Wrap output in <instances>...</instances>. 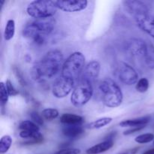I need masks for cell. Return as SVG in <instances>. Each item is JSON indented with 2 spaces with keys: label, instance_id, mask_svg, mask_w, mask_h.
<instances>
[{
  "label": "cell",
  "instance_id": "52a82bcc",
  "mask_svg": "<svg viewBox=\"0 0 154 154\" xmlns=\"http://www.w3.org/2000/svg\"><path fill=\"white\" fill-rule=\"evenodd\" d=\"M114 74L125 85H133L138 81V75L135 69L124 62H120L115 65Z\"/></svg>",
  "mask_w": 154,
  "mask_h": 154
},
{
  "label": "cell",
  "instance_id": "d590c367",
  "mask_svg": "<svg viewBox=\"0 0 154 154\" xmlns=\"http://www.w3.org/2000/svg\"><path fill=\"white\" fill-rule=\"evenodd\" d=\"M153 144H154V141H153Z\"/></svg>",
  "mask_w": 154,
  "mask_h": 154
},
{
  "label": "cell",
  "instance_id": "2e32d148",
  "mask_svg": "<svg viewBox=\"0 0 154 154\" xmlns=\"http://www.w3.org/2000/svg\"><path fill=\"white\" fill-rule=\"evenodd\" d=\"M113 146H114L113 141H104L88 148L86 150V153L87 154H100L108 151Z\"/></svg>",
  "mask_w": 154,
  "mask_h": 154
},
{
  "label": "cell",
  "instance_id": "9c48e42d",
  "mask_svg": "<svg viewBox=\"0 0 154 154\" xmlns=\"http://www.w3.org/2000/svg\"><path fill=\"white\" fill-rule=\"evenodd\" d=\"M57 8L66 12H78L87 8V0H65L56 1Z\"/></svg>",
  "mask_w": 154,
  "mask_h": 154
},
{
  "label": "cell",
  "instance_id": "5b68a950",
  "mask_svg": "<svg viewBox=\"0 0 154 154\" xmlns=\"http://www.w3.org/2000/svg\"><path fill=\"white\" fill-rule=\"evenodd\" d=\"M57 9L56 1L35 0L29 4L26 11L30 17L35 19H44L52 17Z\"/></svg>",
  "mask_w": 154,
  "mask_h": 154
},
{
  "label": "cell",
  "instance_id": "83f0119b",
  "mask_svg": "<svg viewBox=\"0 0 154 154\" xmlns=\"http://www.w3.org/2000/svg\"><path fill=\"white\" fill-rule=\"evenodd\" d=\"M30 117H31L32 122L36 123L38 126H42L44 124V120L42 114H39L36 111H33L30 114Z\"/></svg>",
  "mask_w": 154,
  "mask_h": 154
},
{
  "label": "cell",
  "instance_id": "e0dca14e",
  "mask_svg": "<svg viewBox=\"0 0 154 154\" xmlns=\"http://www.w3.org/2000/svg\"><path fill=\"white\" fill-rule=\"evenodd\" d=\"M84 132V129L81 126H70L65 125L63 129V133L69 138H77Z\"/></svg>",
  "mask_w": 154,
  "mask_h": 154
},
{
  "label": "cell",
  "instance_id": "ac0fdd59",
  "mask_svg": "<svg viewBox=\"0 0 154 154\" xmlns=\"http://www.w3.org/2000/svg\"><path fill=\"white\" fill-rule=\"evenodd\" d=\"M20 137L26 139H30L35 144H40L43 141V135L40 132H29V131H20Z\"/></svg>",
  "mask_w": 154,
  "mask_h": 154
},
{
  "label": "cell",
  "instance_id": "836d02e7",
  "mask_svg": "<svg viewBox=\"0 0 154 154\" xmlns=\"http://www.w3.org/2000/svg\"><path fill=\"white\" fill-rule=\"evenodd\" d=\"M4 4H5V1H2L1 2V8L3 7V5Z\"/></svg>",
  "mask_w": 154,
  "mask_h": 154
},
{
  "label": "cell",
  "instance_id": "8fae6325",
  "mask_svg": "<svg viewBox=\"0 0 154 154\" xmlns=\"http://www.w3.org/2000/svg\"><path fill=\"white\" fill-rule=\"evenodd\" d=\"M138 26L146 33L154 38V17L147 14L137 15L134 17Z\"/></svg>",
  "mask_w": 154,
  "mask_h": 154
},
{
  "label": "cell",
  "instance_id": "f1b7e54d",
  "mask_svg": "<svg viewBox=\"0 0 154 154\" xmlns=\"http://www.w3.org/2000/svg\"><path fill=\"white\" fill-rule=\"evenodd\" d=\"M5 84L6 89H7V91L8 93L9 96H17V95H18L19 91H18V90L14 87V85L12 84V83L11 82L10 80H7Z\"/></svg>",
  "mask_w": 154,
  "mask_h": 154
},
{
  "label": "cell",
  "instance_id": "7c38bea8",
  "mask_svg": "<svg viewBox=\"0 0 154 154\" xmlns=\"http://www.w3.org/2000/svg\"><path fill=\"white\" fill-rule=\"evenodd\" d=\"M123 3L125 10L128 13L133 15V17L142 14H147L149 11L147 6L141 1L131 0V1H124L123 2Z\"/></svg>",
  "mask_w": 154,
  "mask_h": 154
},
{
  "label": "cell",
  "instance_id": "ba28073f",
  "mask_svg": "<svg viewBox=\"0 0 154 154\" xmlns=\"http://www.w3.org/2000/svg\"><path fill=\"white\" fill-rule=\"evenodd\" d=\"M74 84H75V81L65 78L61 75L60 78H59L53 85V95L58 99L66 97L73 89Z\"/></svg>",
  "mask_w": 154,
  "mask_h": 154
},
{
  "label": "cell",
  "instance_id": "d6986e66",
  "mask_svg": "<svg viewBox=\"0 0 154 154\" xmlns=\"http://www.w3.org/2000/svg\"><path fill=\"white\" fill-rule=\"evenodd\" d=\"M113 119L111 117H102L92 123H89L86 126V128L89 129H98L105 127L107 125L110 124L112 122Z\"/></svg>",
  "mask_w": 154,
  "mask_h": 154
},
{
  "label": "cell",
  "instance_id": "d6a6232c",
  "mask_svg": "<svg viewBox=\"0 0 154 154\" xmlns=\"http://www.w3.org/2000/svg\"><path fill=\"white\" fill-rule=\"evenodd\" d=\"M142 154H154V148L147 150V151H145L144 153H143Z\"/></svg>",
  "mask_w": 154,
  "mask_h": 154
},
{
  "label": "cell",
  "instance_id": "277c9868",
  "mask_svg": "<svg viewBox=\"0 0 154 154\" xmlns=\"http://www.w3.org/2000/svg\"><path fill=\"white\" fill-rule=\"evenodd\" d=\"M54 26L55 20L52 17L35 19L25 26L23 29V35L31 40L38 35H47L53 31Z\"/></svg>",
  "mask_w": 154,
  "mask_h": 154
},
{
  "label": "cell",
  "instance_id": "7402d4cb",
  "mask_svg": "<svg viewBox=\"0 0 154 154\" xmlns=\"http://www.w3.org/2000/svg\"><path fill=\"white\" fill-rule=\"evenodd\" d=\"M19 129L21 131H29V132H39V126L34 122L30 120H24L19 125Z\"/></svg>",
  "mask_w": 154,
  "mask_h": 154
},
{
  "label": "cell",
  "instance_id": "4dcf8cb0",
  "mask_svg": "<svg viewBox=\"0 0 154 154\" xmlns=\"http://www.w3.org/2000/svg\"><path fill=\"white\" fill-rule=\"evenodd\" d=\"M81 150L78 148H64L54 154H80Z\"/></svg>",
  "mask_w": 154,
  "mask_h": 154
},
{
  "label": "cell",
  "instance_id": "1f68e13d",
  "mask_svg": "<svg viewBox=\"0 0 154 154\" xmlns=\"http://www.w3.org/2000/svg\"><path fill=\"white\" fill-rule=\"evenodd\" d=\"M144 126H141V127H136V128H131V129L125 131V132H123V135H131V134L135 133V132H138V131L141 130V129H144Z\"/></svg>",
  "mask_w": 154,
  "mask_h": 154
},
{
  "label": "cell",
  "instance_id": "603a6c76",
  "mask_svg": "<svg viewBox=\"0 0 154 154\" xmlns=\"http://www.w3.org/2000/svg\"><path fill=\"white\" fill-rule=\"evenodd\" d=\"M12 144V138L10 135H4L0 140V153H5L10 149Z\"/></svg>",
  "mask_w": 154,
  "mask_h": 154
},
{
  "label": "cell",
  "instance_id": "4fadbf2b",
  "mask_svg": "<svg viewBox=\"0 0 154 154\" xmlns=\"http://www.w3.org/2000/svg\"><path fill=\"white\" fill-rule=\"evenodd\" d=\"M100 69L101 66L99 62L96 61V60L90 62L86 66L85 69H84L83 79L92 83L99 77V73H100Z\"/></svg>",
  "mask_w": 154,
  "mask_h": 154
},
{
  "label": "cell",
  "instance_id": "3957f363",
  "mask_svg": "<svg viewBox=\"0 0 154 154\" xmlns=\"http://www.w3.org/2000/svg\"><path fill=\"white\" fill-rule=\"evenodd\" d=\"M85 65V57L81 52H74L65 60L62 69V76L73 81L81 73Z\"/></svg>",
  "mask_w": 154,
  "mask_h": 154
},
{
  "label": "cell",
  "instance_id": "8992f818",
  "mask_svg": "<svg viewBox=\"0 0 154 154\" xmlns=\"http://www.w3.org/2000/svg\"><path fill=\"white\" fill-rule=\"evenodd\" d=\"M93 89L92 83L82 79L81 83L73 90L71 96V102L75 107H81L87 103L92 98Z\"/></svg>",
  "mask_w": 154,
  "mask_h": 154
},
{
  "label": "cell",
  "instance_id": "ffe728a7",
  "mask_svg": "<svg viewBox=\"0 0 154 154\" xmlns=\"http://www.w3.org/2000/svg\"><path fill=\"white\" fill-rule=\"evenodd\" d=\"M144 60L150 69H154V45L151 43L147 44V49L144 54Z\"/></svg>",
  "mask_w": 154,
  "mask_h": 154
},
{
  "label": "cell",
  "instance_id": "4316f807",
  "mask_svg": "<svg viewBox=\"0 0 154 154\" xmlns=\"http://www.w3.org/2000/svg\"><path fill=\"white\" fill-rule=\"evenodd\" d=\"M9 94L6 89L5 84L3 82L0 83V100H1L2 105H5L8 101Z\"/></svg>",
  "mask_w": 154,
  "mask_h": 154
},
{
  "label": "cell",
  "instance_id": "30bf717a",
  "mask_svg": "<svg viewBox=\"0 0 154 154\" xmlns=\"http://www.w3.org/2000/svg\"><path fill=\"white\" fill-rule=\"evenodd\" d=\"M126 49L134 57H144L147 49V43L142 39L133 38L126 42Z\"/></svg>",
  "mask_w": 154,
  "mask_h": 154
},
{
  "label": "cell",
  "instance_id": "7a4b0ae2",
  "mask_svg": "<svg viewBox=\"0 0 154 154\" xmlns=\"http://www.w3.org/2000/svg\"><path fill=\"white\" fill-rule=\"evenodd\" d=\"M102 102L108 108H116L123 102V95L118 85L111 78H105L99 84Z\"/></svg>",
  "mask_w": 154,
  "mask_h": 154
},
{
  "label": "cell",
  "instance_id": "9a60e30c",
  "mask_svg": "<svg viewBox=\"0 0 154 154\" xmlns=\"http://www.w3.org/2000/svg\"><path fill=\"white\" fill-rule=\"evenodd\" d=\"M60 122L65 125L81 126L84 122V117L74 114H63L60 117Z\"/></svg>",
  "mask_w": 154,
  "mask_h": 154
},
{
  "label": "cell",
  "instance_id": "44dd1931",
  "mask_svg": "<svg viewBox=\"0 0 154 154\" xmlns=\"http://www.w3.org/2000/svg\"><path fill=\"white\" fill-rule=\"evenodd\" d=\"M15 34V22L14 20H8L6 23L4 31V38L5 41H10Z\"/></svg>",
  "mask_w": 154,
  "mask_h": 154
},
{
  "label": "cell",
  "instance_id": "6da1fadb",
  "mask_svg": "<svg viewBox=\"0 0 154 154\" xmlns=\"http://www.w3.org/2000/svg\"><path fill=\"white\" fill-rule=\"evenodd\" d=\"M64 62L63 53L59 50H52L33 66L31 70L32 78L37 81L45 78H54L60 71L62 72Z\"/></svg>",
  "mask_w": 154,
  "mask_h": 154
},
{
  "label": "cell",
  "instance_id": "cb8c5ba5",
  "mask_svg": "<svg viewBox=\"0 0 154 154\" xmlns=\"http://www.w3.org/2000/svg\"><path fill=\"white\" fill-rule=\"evenodd\" d=\"M58 110L55 108H45L42 111V117L47 120H53L59 117Z\"/></svg>",
  "mask_w": 154,
  "mask_h": 154
},
{
  "label": "cell",
  "instance_id": "5bb4252c",
  "mask_svg": "<svg viewBox=\"0 0 154 154\" xmlns=\"http://www.w3.org/2000/svg\"><path fill=\"white\" fill-rule=\"evenodd\" d=\"M150 121V117L146 116V117H138V118L129 119V120H123L120 122V126L121 127H131V128H136L144 126Z\"/></svg>",
  "mask_w": 154,
  "mask_h": 154
},
{
  "label": "cell",
  "instance_id": "d4e9b609",
  "mask_svg": "<svg viewBox=\"0 0 154 154\" xmlns=\"http://www.w3.org/2000/svg\"><path fill=\"white\" fill-rule=\"evenodd\" d=\"M149 81L146 78H142L137 82L135 89L138 92L141 93H144L148 90L149 89Z\"/></svg>",
  "mask_w": 154,
  "mask_h": 154
},
{
  "label": "cell",
  "instance_id": "f546056e",
  "mask_svg": "<svg viewBox=\"0 0 154 154\" xmlns=\"http://www.w3.org/2000/svg\"><path fill=\"white\" fill-rule=\"evenodd\" d=\"M13 71L14 72V75L15 76H16L17 79L18 81L20 82V84L23 86L26 85V82L25 78H24V77L23 76V73L21 72V71L20 70L19 68L16 67V66H14Z\"/></svg>",
  "mask_w": 154,
  "mask_h": 154
},
{
  "label": "cell",
  "instance_id": "e575fe53",
  "mask_svg": "<svg viewBox=\"0 0 154 154\" xmlns=\"http://www.w3.org/2000/svg\"><path fill=\"white\" fill-rule=\"evenodd\" d=\"M119 154H128V153H126V152H124V153H119Z\"/></svg>",
  "mask_w": 154,
  "mask_h": 154
},
{
  "label": "cell",
  "instance_id": "484cf974",
  "mask_svg": "<svg viewBox=\"0 0 154 154\" xmlns=\"http://www.w3.org/2000/svg\"><path fill=\"white\" fill-rule=\"evenodd\" d=\"M135 142L138 144H147L154 141V134L153 133H145L140 135L135 138Z\"/></svg>",
  "mask_w": 154,
  "mask_h": 154
}]
</instances>
